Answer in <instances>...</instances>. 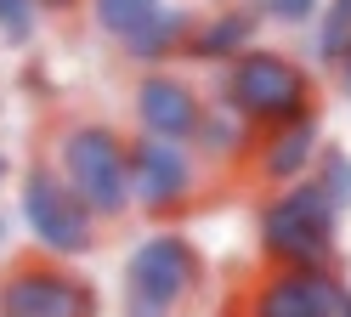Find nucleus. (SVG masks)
I'll return each mask as SVG.
<instances>
[{
  "mask_svg": "<svg viewBox=\"0 0 351 317\" xmlns=\"http://www.w3.org/2000/svg\"><path fill=\"white\" fill-rule=\"evenodd\" d=\"M255 244L261 261L278 272H317V266H340V204L328 198L312 176L289 181L261 198L255 210Z\"/></svg>",
  "mask_w": 351,
  "mask_h": 317,
  "instance_id": "1",
  "label": "nucleus"
},
{
  "mask_svg": "<svg viewBox=\"0 0 351 317\" xmlns=\"http://www.w3.org/2000/svg\"><path fill=\"white\" fill-rule=\"evenodd\" d=\"M215 102H227L232 113H244L255 130H278L289 119L317 113V80L300 57L278 51V45H250L244 57H232L227 68H215Z\"/></svg>",
  "mask_w": 351,
  "mask_h": 317,
  "instance_id": "2",
  "label": "nucleus"
},
{
  "mask_svg": "<svg viewBox=\"0 0 351 317\" xmlns=\"http://www.w3.org/2000/svg\"><path fill=\"white\" fill-rule=\"evenodd\" d=\"M46 158L102 226L130 215V136L125 130H114L108 119H62Z\"/></svg>",
  "mask_w": 351,
  "mask_h": 317,
  "instance_id": "3",
  "label": "nucleus"
},
{
  "mask_svg": "<svg viewBox=\"0 0 351 317\" xmlns=\"http://www.w3.org/2000/svg\"><path fill=\"white\" fill-rule=\"evenodd\" d=\"M204 283L199 244L176 226H159L125 249L119 266V317H176Z\"/></svg>",
  "mask_w": 351,
  "mask_h": 317,
  "instance_id": "4",
  "label": "nucleus"
},
{
  "mask_svg": "<svg viewBox=\"0 0 351 317\" xmlns=\"http://www.w3.org/2000/svg\"><path fill=\"white\" fill-rule=\"evenodd\" d=\"M17 215H23V233L34 244V255L51 261H85L102 244V221L80 204V193L57 176L51 158H34V165L17 170Z\"/></svg>",
  "mask_w": 351,
  "mask_h": 317,
  "instance_id": "5",
  "label": "nucleus"
},
{
  "mask_svg": "<svg viewBox=\"0 0 351 317\" xmlns=\"http://www.w3.org/2000/svg\"><path fill=\"white\" fill-rule=\"evenodd\" d=\"M0 317H102V294L80 266L29 249L0 266Z\"/></svg>",
  "mask_w": 351,
  "mask_h": 317,
  "instance_id": "6",
  "label": "nucleus"
},
{
  "mask_svg": "<svg viewBox=\"0 0 351 317\" xmlns=\"http://www.w3.org/2000/svg\"><path fill=\"white\" fill-rule=\"evenodd\" d=\"M204 187V165L187 142H159V136H130V210L147 221H182Z\"/></svg>",
  "mask_w": 351,
  "mask_h": 317,
  "instance_id": "7",
  "label": "nucleus"
},
{
  "mask_svg": "<svg viewBox=\"0 0 351 317\" xmlns=\"http://www.w3.org/2000/svg\"><path fill=\"white\" fill-rule=\"evenodd\" d=\"M204 91L193 85L182 68H142L136 85H130V119L136 136H159V142H187L204 119Z\"/></svg>",
  "mask_w": 351,
  "mask_h": 317,
  "instance_id": "8",
  "label": "nucleus"
},
{
  "mask_svg": "<svg viewBox=\"0 0 351 317\" xmlns=\"http://www.w3.org/2000/svg\"><path fill=\"white\" fill-rule=\"evenodd\" d=\"M346 278L340 266H317V272H278L267 266L261 278L244 289V317H335L346 301Z\"/></svg>",
  "mask_w": 351,
  "mask_h": 317,
  "instance_id": "9",
  "label": "nucleus"
},
{
  "mask_svg": "<svg viewBox=\"0 0 351 317\" xmlns=\"http://www.w3.org/2000/svg\"><path fill=\"white\" fill-rule=\"evenodd\" d=\"M317 153H323V113H306V119H289V125H278V130H261L244 170L267 193H278V187H289V181L312 176Z\"/></svg>",
  "mask_w": 351,
  "mask_h": 317,
  "instance_id": "10",
  "label": "nucleus"
},
{
  "mask_svg": "<svg viewBox=\"0 0 351 317\" xmlns=\"http://www.w3.org/2000/svg\"><path fill=\"white\" fill-rule=\"evenodd\" d=\"M261 34V17L238 0V6H215L204 12L199 23H193V34H187V62H199V68H227L232 57H244L250 45Z\"/></svg>",
  "mask_w": 351,
  "mask_h": 317,
  "instance_id": "11",
  "label": "nucleus"
},
{
  "mask_svg": "<svg viewBox=\"0 0 351 317\" xmlns=\"http://www.w3.org/2000/svg\"><path fill=\"white\" fill-rule=\"evenodd\" d=\"M193 23H199L193 6H159L142 29H130V34L119 40V51H125L130 68H176V57H187Z\"/></svg>",
  "mask_w": 351,
  "mask_h": 317,
  "instance_id": "12",
  "label": "nucleus"
},
{
  "mask_svg": "<svg viewBox=\"0 0 351 317\" xmlns=\"http://www.w3.org/2000/svg\"><path fill=\"white\" fill-rule=\"evenodd\" d=\"M255 125L244 119V113H232L227 102H204V119L199 130H193V153H199V165L210 170H244L250 165V153H255Z\"/></svg>",
  "mask_w": 351,
  "mask_h": 317,
  "instance_id": "13",
  "label": "nucleus"
},
{
  "mask_svg": "<svg viewBox=\"0 0 351 317\" xmlns=\"http://www.w3.org/2000/svg\"><path fill=\"white\" fill-rule=\"evenodd\" d=\"M312 57L323 68H340L351 57V0H323L312 17Z\"/></svg>",
  "mask_w": 351,
  "mask_h": 317,
  "instance_id": "14",
  "label": "nucleus"
},
{
  "mask_svg": "<svg viewBox=\"0 0 351 317\" xmlns=\"http://www.w3.org/2000/svg\"><path fill=\"white\" fill-rule=\"evenodd\" d=\"M159 6H170V0H85V17H91L108 40H125L130 29H142Z\"/></svg>",
  "mask_w": 351,
  "mask_h": 317,
  "instance_id": "15",
  "label": "nucleus"
},
{
  "mask_svg": "<svg viewBox=\"0 0 351 317\" xmlns=\"http://www.w3.org/2000/svg\"><path fill=\"white\" fill-rule=\"evenodd\" d=\"M312 181L340 204V215L351 210V153L346 148H335V142H323V153H317V165H312Z\"/></svg>",
  "mask_w": 351,
  "mask_h": 317,
  "instance_id": "16",
  "label": "nucleus"
},
{
  "mask_svg": "<svg viewBox=\"0 0 351 317\" xmlns=\"http://www.w3.org/2000/svg\"><path fill=\"white\" fill-rule=\"evenodd\" d=\"M40 23H46V12H40V0H0V45H12V51H23V45H34Z\"/></svg>",
  "mask_w": 351,
  "mask_h": 317,
  "instance_id": "17",
  "label": "nucleus"
},
{
  "mask_svg": "<svg viewBox=\"0 0 351 317\" xmlns=\"http://www.w3.org/2000/svg\"><path fill=\"white\" fill-rule=\"evenodd\" d=\"M244 6L261 23H278V29H312V17H317L323 0H244Z\"/></svg>",
  "mask_w": 351,
  "mask_h": 317,
  "instance_id": "18",
  "label": "nucleus"
},
{
  "mask_svg": "<svg viewBox=\"0 0 351 317\" xmlns=\"http://www.w3.org/2000/svg\"><path fill=\"white\" fill-rule=\"evenodd\" d=\"M74 6H85V0H40V12H46V17H69Z\"/></svg>",
  "mask_w": 351,
  "mask_h": 317,
  "instance_id": "19",
  "label": "nucleus"
},
{
  "mask_svg": "<svg viewBox=\"0 0 351 317\" xmlns=\"http://www.w3.org/2000/svg\"><path fill=\"white\" fill-rule=\"evenodd\" d=\"M23 85H29V91H46V68L29 62V68H23Z\"/></svg>",
  "mask_w": 351,
  "mask_h": 317,
  "instance_id": "20",
  "label": "nucleus"
},
{
  "mask_svg": "<svg viewBox=\"0 0 351 317\" xmlns=\"http://www.w3.org/2000/svg\"><path fill=\"white\" fill-rule=\"evenodd\" d=\"M12 181H17V165H12V158H6V153H0V193H6V187H12Z\"/></svg>",
  "mask_w": 351,
  "mask_h": 317,
  "instance_id": "21",
  "label": "nucleus"
},
{
  "mask_svg": "<svg viewBox=\"0 0 351 317\" xmlns=\"http://www.w3.org/2000/svg\"><path fill=\"white\" fill-rule=\"evenodd\" d=\"M335 74H340V91H346V102H351V57H346V62L335 68Z\"/></svg>",
  "mask_w": 351,
  "mask_h": 317,
  "instance_id": "22",
  "label": "nucleus"
},
{
  "mask_svg": "<svg viewBox=\"0 0 351 317\" xmlns=\"http://www.w3.org/2000/svg\"><path fill=\"white\" fill-rule=\"evenodd\" d=\"M335 317H351V289H346V301H340V312Z\"/></svg>",
  "mask_w": 351,
  "mask_h": 317,
  "instance_id": "23",
  "label": "nucleus"
},
{
  "mask_svg": "<svg viewBox=\"0 0 351 317\" xmlns=\"http://www.w3.org/2000/svg\"><path fill=\"white\" fill-rule=\"evenodd\" d=\"M0 249H6V215H0Z\"/></svg>",
  "mask_w": 351,
  "mask_h": 317,
  "instance_id": "24",
  "label": "nucleus"
},
{
  "mask_svg": "<svg viewBox=\"0 0 351 317\" xmlns=\"http://www.w3.org/2000/svg\"><path fill=\"white\" fill-rule=\"evenodd\" d=\"M215 6H238V0H215Z\"/></svg>",
  "mask_w": 351,
  "mask_h": 317,
  "instance_id": "25",
  "label": "nucleus"
}]
</instances>
